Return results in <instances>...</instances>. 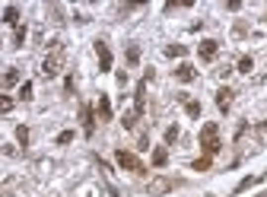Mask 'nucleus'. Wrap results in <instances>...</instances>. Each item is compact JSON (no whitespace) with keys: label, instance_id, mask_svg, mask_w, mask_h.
<instances>
[{"label":"nucleus","instance_id":"obj_10","mask_svg":"<svg viewBox=\"0 0 267 197\" xmlns=\"http://www.w3.org/2000/svg\"><path fill=\"white\" fill-rule=\"evenodd\" d=\"M99 118L102 121H111V98L105 93H99Z\"/></svg>","mask_w":267,"mask_h":197},{"label":"nucleus","instance_id":"obj_11","mask_svg":"<svg viewBox=\"0 0 267 197\" xmlns=\"http://www.w3.org/2000/svg\"><path fill=\"white\" fill-rule=\"evenodd\" d=\"M165 162H169V149H165V147H156V149H153V165H156V169H162Z\"/></svg>","mask_w":267,"mask_h":197},{"label":"nucleus","instance_id":"obj_5","mask_svg":"<svg viewBox=\"0 0 267 197\" xmlns=\"http://www.w3.org/2000/svg\"><path fill=\"white\" fill-rule=\"evenodd\" d=\"M80 118H83V131H86V137H93V131H96V115H93V105H83V108H80Z\"/></svg>","mask_w":267,"mask_h":197},{"label":"nucleus","instance_id":"obj_20","mask_svg":"<svg viewBox=\"0 0 267 197\" xmlns=\"http://www.w3.org/2000/svg\"><path fill=\"white\" fill-rule=\"evenodd\" d=\"M16 140H19V147H26V143H29V127L26 124L16 127Z\"/></svg>","mask_w":267,"mask_h":197},{"label":"nucleus","instance_id":"obj_9","mask_svg":"<svg viewBox=\"0 0 267 197\" xmlns=\"http://www.w3.org/2000/svg\"><path fill=\"white\" fill-rule=\"evenodd\" d=\"M175 185H181L178 178H159V181H153L150 185V191L153 194H162V191H169V188H175Z\"/></svg>","mask_w":267,"mask_h":197},{"label":"nucleus","instance_id":"obj_1","mask_svg":"<svg viewBox=\"0 0 267 197\" xmlns=\"http://www.w3.org/2000/svg\"><path fill=\"white\" fill-rule=\"evenodd\" d=\"M60 67H64V45L54 39V42H51V48H48V54H45V60H42V73L51 80V77H57V73H60Z\"/></svg>","mask_w":267,"mask_h":197},{"label":"nucleus","instance_id":"obj_6","mask_svg":"<svg viewBox=\"0 0 267 197\" xmlns=\"http://www.w3.org/2000/svg\"><path fill=\"white\" fill-rule=\"evenodd\" d=\"M216 51H219V42L204 39V42H201V48H197V54H201V60H213V57H216Z\"/></svg>","mask_w":267,"mask_h":197},{"label":"nucleus","instance_id":"obj_13","mask_svg":"<svg viewBox=\"0 0 267 197\" xmlns=\"http://www.w3.org/2000/svg\"><path fill=\"white\" fill-rule=\"evenodd\" d=\"M137 118H140V115H137V111L131 108V111H124V118H121V124H124L127 131H134V127H137Z\"/></svg>","mask_w":267,"mask_h":197},{"label":"nucleus","instance_id":"obj_25","mask_svg":"<svg viewBox=\"0 0 267 197\" xmlns=\"http://www.w3.org/2000/svg\"><path fill=\"white\" fill-rule=\"evenodd\" d=\"M70 140H73V131H64V134H57V147H67Z\"/></svg>","mask_w":267,"mask_h":197},{"label":"nucleus","instance_id":"obj_14","mask_svg":"<svg viewBox=\"0 0 267 197\" xmlns=\"http://www.w3.org/2000/svg\"><path fill=\"white\" fill-rule=\"evenodd\" d=\"M185 111H188L191 118H201V102H197V98H188V102H185Z\"/></svg>","mask_w":267,"mask_h":197},{"label":"nucleus","instance_id":"obj_24","mask_svg":"<svg viewBox=\"0 0 267 197\" xmlns=\"http://www.w3.org/2000/svg\"><path fill=\"white\" fill-rule=\"evenodd\" d=\"M19 98H22V102H32V83H22V89H19Z\"/></svg>","mask_w":267,"mask_h":197},{"label":"nucleus","instance_id":"obj_21","mask_svg":"<svg viewBox=\"0 0 267 197\" xmlns=\"http://www.w3.org/2000/svg\"><path fill=\"white\" fill-rule=\"evenodd\" d=\"M251 67H255V60H251L248 54H245V57H239V73H251Z\"/></svg>","mask_w":267,"mask_h":197},{"label":"nucleus","instance_id":"obj_8","mask_svg":"<svg viewBox=\"0 0 267 197\" xmlns=\"http://www.w3.org/2000/svg\"><path fill=\"white\" fill-rule=\"evenodd\" d=\"M232 96H235V93H232V89H229V86H223V89H219V93H216V108L223 111V115H226L229 108H232Z\"/></svg>","mask_w":267,"mask_h":197},{"label":"nucleus","instance_id":"obj_17","mask_svg":"<svg viewBox=\"0 0 267 197\" xmlns=\"http://www.w3.org/2000/svg\"><path fill=\"white\" fill-rule=\"evenodd\" d=\"M13 83H19V70L16 67H10V70L3 73V86H13Z\"/></svg>","mask_w":267,"mask_h":197},{"label":"nucleus","instance_id":"obj_23","mask_svg":"<svg viewBox=\"0 0 267 197\" xmlns=\"http://www.w3.org/2000/svg\"><path fill=\"white\" fill-rule=\"evenodd\" d=\"M137 60H140V48H137V45H131V48H127V64H137Z\"/></svg>","mask_w":267,"mask_h":197},{"label":"nucleus","instance_id":"obj_16","mask_svg":"<svg viewBox=\"0 0 267 197\" xmlns=\"http://www.w3.org/2000/svg\"><path fill=\"white\" fill-rule=\"evenodd\" d=\"M22 42H26V26H16V32H13V48H22Z\"/></svg>","mask_w":267,"mask_h":197},{"label":"nucleus","instance_id":"obj_12","mask_svg":"<svg viewBox=\"0 0 267 197\" xmlns=\"http://www.w3.org/2000/svg\"><path fill=\"white\" fill-rule=\"evenodd\" d=\"M3 22L6 26H19V6H6L3 10Z\"/></svg>","mask_w":267,"mask_h":197},{"label":"nucleus","instance_id":"obj_19","mask_svg":"<svg viewBox=\"0 0 267 197\" xmlns=\"http://www.w3.org/2000/svg\"><path fill=\"white\" fill-rule=\"evenodd\" d=\"M175 140H178V124H169V127H165V147L175 143Z\"/></svg>","mask_w":267,"mask_h":197},{"label":"nucleus","instance_id":"obj_22","mask_svg":"<svg viewBox=\"0 0 267 197\" xmlns=\"http://www.w3.org/2000/svg\"><path fill=\"white\" fill-rule=\"evenodd\" d=\"M194 172H207L210 169V156H204V159H194V165H191Z\"/></svg>","mask_w":267,"mask_h":197},{"label":"nucleus","instance_id":"obj_2","mask_svg":"<svg viewBox=\"0 0 267 197\" xmlns=\"http://www.w3.org/2000/svg\"><path fill=\"white\" fill-rule=\"evenodd\" d=\"M201 147L207 156H216L219 153V124L216 121H207V124L201 127Z\"/></svg>","mask_w":267,"mask_h":197},{"label":"nucleus","instance_id":"obj_3","mask_svg":"<svg viewBox=\"0 0 267 197\" xmlns=\"http://www.w3.org/2000/svg\"><path fill=\"white\" fill-rule=\"evenodd\" d=\"M114 159H118V165L121 169H127V172H134V175H143V172H147V165L140 162V159H137L131 149H114Z\"/></svg>","mask_w":267,"mask_h":197},{"label":"nucleus","instance_id":"obj_15","mask_svg":"<svg viewBox=\"0 0 267 197\" xmlns=\"http://www.w3.org/2000/svg\"><path fill=\"white\" fill-rule=\"evenodd\" d=\"M185 45H165V57H181V54H185Z\"/></svg>","mask_w":267,"mask_h":197},{"label":"nucleus","instance_id":"obj_18","mask_svg":"<svg viewBox=\"0 0 267 197\" xmlns=\"http://www.w3.org/2000/svg\"><path fill=\"white\" fill-rule=\"evenodd\" d=\"M13 105H16V98H13V96H0V115H6Z\"/></svg>","mask_w":267,"mask_h":197},{"label":"nucleus","instance_id":"obj_4","mask_svg":"<svg viewBox=\"0 0 267 197\" xmlns=\"http://www.w3.org/2000/svg\"><path fill=\"white\" fill-rule=\"evenodd\" d=\"M96 54H99V73H108L111 70V51H108V45H105L102 39L96 42Z\"/></svg>","mask_w":267,"mask_h":197},{"label":"nucleus","instance_id":"obj_7","mask_svg":"<svg viewBox=\"0 0 267 197\" xmlns=\"http://www.w3.org/2000/svg\"><path fill=\"white\" fill-rule=\"evenodd\" d=\"M175 80H178V83H194L197 80V70L191 64H178V67H175Z\"/></svg>","mask_w":267,"mask_h":197}]
</instances>
